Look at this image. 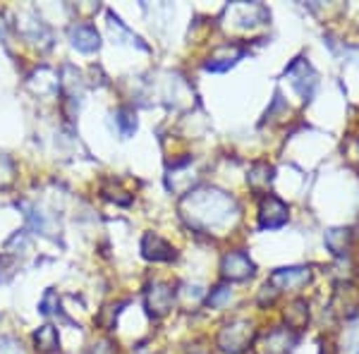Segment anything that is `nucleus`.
I'll use <instances>...</instances> for the list:
<instances>
[{
	"label": "nucleus",
	"instance_id": "nucleus-11",
	"mask_svg": "<svg viewBox=\"0 0 359 354\" xmlns=\"http://www.w3.org/2000/svg\"><path fill=\"white\" fill-rule=\"evenodd\" d=\"M69 41L77 50L82 53H94L101 46V39H98V32L91 25H74L69 29Z\"/></svg>",
	"mask_w": 359,
	"mask_h": 354
},
{
	"label": "nucleus",
	"instance_id": "nucleus-16",
	"mask_svg": "<svg viewBox=\"0 0 359 354\" xmlns=\"http://www.w3.org/2000/svg\"><path fill=\"white\" fill-rule=\"evenodd\" d=\"M118 125H120V132H123L125 137H130L132 132L137 130V115L132 108H120L118 110Z\"/></svg>",
	"mask_w": 359,
	"mask_h": 354
},
{
	"label": "nucleus",
	"instance_id": "nucleus-9",
	"mask_svg": "<svg viewBox=\"0 0 359 354\" xmlns=\"http://www.w3.org/2000/svg\"><path fill=\"white\" fill-rule=\"evenodd\" d=\"M142 254L149 261H170L175 259V249H172L163 237H158L156 232H147L142 240Z\"/></svg>",
	"mask_w": 359,
	"mask_h": 354
},
{
	"label": "nucleus",
	"instance_id": "nucleus-1",
	"mask_svg": "<svg viewBox=\"0 0 359 354\" xmlns=\"http://www.w3.org/2000/svg\"><path fill=\"white\" fill-rule=\"evenodd\" d=\"M180 213L189 228L199 232H216L228 228L237 218V204L230 194L221 189H196L189 191L180 204Z\"/></svg>",
	"mask_w": 359,
	"mask_h": 354
},
{
	"label": "nucleus",
	"instance_id": "nucleus-15",
	"mask_svg": "<svg viewBox=\"0 0 359 354\" xmlns=\"http://www.w3.org/2000/svg\"><path fill=\"white\" fill-rule=\"evenodd\" d=\"M34 342H36V350L41 352H53L57 350V333L53 326H41L34 333Z\"/></svg>",
	"mask_w": 359,
	"mask_h": 354
},
{
	"label": "nucleus",
	"instance_id": "nucleus-13",
	"mask_svg": "<svg viewBox=\"0 0 359 354\" xmlns=\"http://www.w3.org/2000/svg\"><path fill=\"white\" fill-rule=\"evenodd\" d=\"M285 321L290 330H302L309 321V304L304 299H294L285 311Z\"/></svg>",
	"mask_w": 359,
	"mask_h": 354
},
{
	"label": "nucleus",
	"instance_id": "nucleus-4",
	"mask_svg": "<svg viewBox=\"0 0 359 354\" xmlns=\"http://www.w3.org/2000/svg\"><path fill=\"white\" fill-rule=\"evenodd\" d=\"M221 271L223 278H228V280H247V278L254 275V264L245 252H230L223 257Z\"/></svg>",
	"mask_w": 359,
	"mask_h": 354
},
{
	"label": "nucleus",
	"instance_id": "nucleus-18",
	"mask_svg": "<svg viewBox=\"0 0 359 354\" xmlns=\"http://www.w3.org/2000/svg\"><path fill=\"white\" fill-rule=\"evenodd\" d=\"M355 147H357V149H359V142H357V144H355ZM357 156H359V151H357Z\"/></svg>",
	"mask_w": 359,
	"mask_h": 354
},
{
	"label": "nucleus",
	"instance_id": "nucleus-8",
	"mask_svg": "<svg viewBox=\"0 0 359 354\" xmlns=\"http://www.w3.org/2000/svg\"><path fill=\"white\" fill-rule=\"evenodd\" d=\"M245 55V48L242 46H230V43H225V46H218L216 50H213V55L208 57V62H206V69H211V72H223V69H228V67H233L240 57Z\"/></svg>",
	"mask_w": 359,
	"mask_h": 354
},
{
	"label": "nucleus",
	"instance_id": "nucleus-12",
	"mask_svg": "<svg viewBox=\"0 0 359 354\" xmlns=\"http://www.w3.org/2000/svg\"><path fill=\"white\" fill-rule=\"evenodd\" d=\"M352 245V232L347 228H335L326 232V247L331 249L335 257H343Z\"/></svg>",
	"mask_w": 359,
	"mask_h": 354
},
{
	"label": "nucleus",
	"instance_id": "nucleus-2",
	"mask_svg": "<svg viewBox=\"0 0 359 354\" xmlns=\"http://www.w3.org/2000/svg\"><path fill=\"white\" fill-rule=\"evenodd\" d=\"M252 340H254V328L247 321H235L218 333V347L230 354H242L252 345Z\"/></svg>",
	"mask_w": 359,
	"mask_h": 354
},
{
	"label": "nucleus",
	"instance_id": "nucleus-10",
	"mask_svg": "<svg viewBox=\"0 0 359 354\" xmlns=\"http://www.w3.org/2000/svg\"><path fill=\"white\" fill-rule=\"evenodd\" d=\"M294 342H297V335L290 328L271 330L264 338V354H290Z\"/></svg>",
	"mask_w": 359,
	"mask_h": 354
},
{
	"label": "nucleus",
	"instance_id": "nucleus-7",
	"mask_svg": "<svg viewBox=\"0 0 359 354\" xmlns=\"http://www.w3.org/2000/svg\"><path fill=\"white\" fill-rule=\"evenodd\" d=\"M287 77H290V82L294 89L299 91L304 98H309L311 96V91H314V86H316V74H314V69L309 67V62H304L302 57H297V60L292 62L290 67H287Z\"/></svg>",
	"mask_w": 359,
	"mask_h": 354
},
{
	"label": "nucleus",
	"instance_id": "nucleus-5",
	"mask_svg": "<svg viewBox=\"0 0 359 354\" xmlns=\"http://www.w3.org/2000/svg\"><path fill=\"white\" fill-rule=\"evenodd\" d=\"M311 280L309 268H280L269 278V285L273 290H299Z\"/></svg>",
	"mask_w": 359,
	"mask_h": 354
},
{
	"label": "nucleus",
	"instance_id": "nucleus-17",
	"mask_svg": "<svg viewBox=\"0 0 359 354\" xmlns=\"http://www.w3.org/2000/svg\"><path fill=\"white\" fill-rule=\"evenodd\" d=\"M225 299H230V290L228 287H216V292L208 297V306H218V304H223Z\"/></svg>",
	"mask_w": 359,
	"mask_h": 354
},
{
	"label": "nucleus",
	"instance_id": "nucleus-14",
	"mask_svg": "<svg viewBox=\"0 0 359 354\" xmlns=\"http://www.w3.org/2000/svg\"><path fill=\"white\" fill-rule=\"evenodd\" d=\"M271 179H273V168L266 163H257L252 168V172H249L247 182L254 191H264V189H269Z\"/></svg>",
	"mask_w": 359,
	"mask_h": 354
},
{
	"label": "nucleus",
	"instance_id": "nucleus-6",
	"mask_svg": "<svg viewBox=\"0 0 359 354\" xmlns=\"http://www.w3.org/2000/svg\"><path fill=\"white\" fill-rule=\"evenodd\" d=\"M172 299H175L172 287L163 285V282H156V285L149 287V292H147V309L151 316L161 318L172 309Z\"/></svg>",
	"mask_w": 359,
	"mask_h": 354
},
{
	"label": "nucleus",
	"instance_id": "nucleus-3",
	"mask_svg": "<svg viewBox=\"0 0 359 354\" xmlns=\"http://www.w3.org/2000/svg\"><path fill=\"white\" fill-rule=\"evenodd\" d=\"M285 223H287V206L278 196L266 194L262 199V206H259V225L264 230H276Z\"/></svg>",
	"mask_w": 359,
	"mask_h": 354
}]
</instances>
